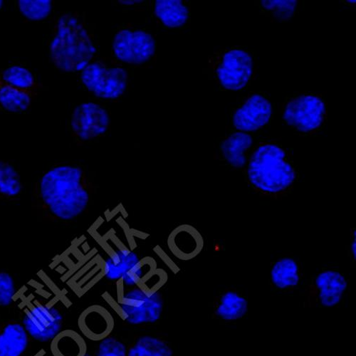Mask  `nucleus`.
Returning <instances> with one entry per match:
<instances>
[{"mask_svg": "<svg viewBox=\"0 0 356 356\" xmlns=\"http://www.w3.org/2000/svg\"><path fill=\"white\" fill-rule=\"evenodd\" d=\"M40 197L54 218L72 220L83 213L90 200V191L83 171L70 165L54 168L42 177Z\"/></svg>", "mask_w": 356, "mask_h": 356, "instance_id": "obj_1", "label": "nucleus"}, {"mask_svg": "<svg viewBox=\"0 0 356 356\" xmlns=\"http://www.w3.org/2000/svg\"><path fill=\"white\" fill-rule=\"evenodd\" d=\"M49 53L57 69L72 73L83 71L90 64L97 49L79 19L65 14L57 21Z\"/></svg>", "mask_w": 356, "mask_h": 356, "instance_id": "obj_2", "label": "nucleus"}, {"mask_svg": "<svg viewBox=\"0 0 356 356\" xmlns=\"http://www.w3.org/2000/svg\"><path fill=\"white\" fill-rule=\"evenodd\" d=\"M285 157L284 150L276 145L259 147L248 167L250 183L259 191L272 194L287 189L294 182L296 172Z\"/></svg>", "mask_w": 356, "mask_h": 356, "instance_id": "obj_3", "label": "nucleus"}, {"mask_svg": "<svg viewBox=\"0 0 356 356\" xmlns=\"http://www.w3.org/2000/svg\"><path fill=\"white\" fill-rule=\"evenodd\" d=\"M118 307L122 318L130 324L153 323L161 317L163 302L156 290L136 286L122 295Z\"/></svg>", "mask_w": 356, "mask_h": 356, "instance_id": "obj_4", "label": "nucleus"}, {"mask_svg": "<svg viewBox=\"0 0 356 356\" xmlns=\"http://www.w3.org/2000/svg\"><path fill=\"white\" fill-rule=\"evenodd\" d=\"M81 79L89 92L103 99L120 98L128 85V74L124 69L107 68L99 63L89 64L81 71Z\"/></svg>", "mask_w": 356, "mask_h": 356, "instance_id": "obj_5", "label": "nucleus"}, {"mask_svg": "<svg viewBox=\"0 0 356 356\" xmlns=\"http://www.w3.org/2000/svg\"><path fill=\"white\" fill-rule=\"evenodd\" d=\"M113 50L118 60L129 65H141L154 56L156 43L150 33L125 29L115 35Z\"/></svg>", "mask_w": 356, "mask_h": 356, "instance_id": "obj_6", "label": "nucleus"}, {"mask_svg": "<svg viewBox=\"0 0 356 356\" xmlns=\"http://www.w3.org/2000/svg\"><path fill=\"white\" fill-rule=\"evenodd\" d=\"M325 113L323 102L317 97L304 95L289 102L283 114L286 123L298 131L308 133L319 128Z\"/></svg>", "mask_w": 356, "mask_h": 356, "instance_id": "obj_7", "label": "nucleus"}, {"mask_svg": "<svg viewBox=\"0 0 356 356\" xmlns=\"http://www.w3.org/2000/svg\"><path fill=\"white\" fill-rule=\"evenodd\" d=\"M22 325L29 337L48 342L62 331L63 316L54 307L38 304L24 312Z\"/></svg>", "mask_w": 356, "mask_h": 356, "instance_id": "obj_8", "label": "nucleus"}, {"mask_svg": "<svg viewBox=\"0 0 356 356\" xmlns=\"http://www.w3.org/2000/svg\"><path fill=\"white\" fill-rule=\"evenodd\" d=\"M253 72L251 56L241 49L226 52L216 73L222 86L230 91L241 90L248 84Z\"/></svg>", "mask_w": 356, "mask_h": 356, "instance_id": "obj_9", "label": "nucleus"}, {"mask_svg": "<svg viewBox=\"0 0 356 356\" xmlns=\"http://www.w3.org/2000/svg\"><path fill=\"white\" fill-rule=\"evenodd\" d=\"M109 125L108 112L95 103L79 105L72 115V131L82 140H90L104 134Z\"/></svg>", "mask_w": 356, "mask_h": 356, "instance_id": "obj_10", "label": "nucleus"}, {"mask_svg": "<svg viewBox=\"0 0 356 356\" xmlns=\"http://www.w3.org/2000/svg\"><path fill=\"white\" fill-rule=\"evenodd\" d=\"M273 113L271 103L262 96L251 97L233 115V124L243 132L257 131L270 120Z\"/></svg>", "mask_w": 356, "mask_h": 356, "instance_id": "obj_11", "label": "nucleus"}, {"mask_svg": "<svg viewBox=\"0 0 356 356\" xmlns=\"http://www.w3.org/2000/svg\"><path fill=\"white\" fill-rule=\"evenodd\" d=\"M78 325L81 334L88 339L101 341L109 337L114 328V319L104 307L92 305L79 315Z\"/></svg>", "mask_w": 356, "mask_h": 356, "instance_id": "obj_12", "label": "nucleus"}, {"mask_svg": "<svg viewBox=\"0 0 356 356\" xmlns=\"http://www.w3.org/2000/svg\"><path fill=\"white\" fill-rule=\"evenodd\" d=\"M168 245L176 257L181 260H191L201 252L204 241L201 234L194 227L182 225L170 234Z\"/></svg>", "mask_w": 356, "mask_h": 356, "instance_id": "obj_13", "label": "nucleus"}, {"mask_svg": "<svg viewBox=\"0 0 356 356\" xmlns=\"http://www.w3.org/2000/svg\"><path fill=\"white\" fill-rule=\"evenodd\" d=\"M29 337L22 323H6L0 330V356H21L29 346Z\"/></svg>", "mask_w": 356, "mask_h": 356, "instance_id": "obj_14", "label": "nucleus"}, {"mask_svg": "<svg viewBox=\"0 0 356 356\" xmlns=\"http://www.w3.org/2000/svg\"><path fill=\"white\" fill-rule=\"evenodd\" d=\"M316 285L319 290L321 305L326 307L337 305L347 288L344 277L335 271H325L318 275Z\"/></svg>", "mask_w": 356, "mask_h": 356, "instance_id": "obj_15", "label": "nucleus"}, {"mask_svg": "<svg viewBox=\"0 0 356 356\" xmlns=\"http://www.w3.org/2000/svg\"><path fill=\"white\" fill-rule=\"evenodd\" d=\"M154 13L164 26L172 29L183 26L189 19V10L182 0H156Z\"/></svg>", "mask_w": 356, "mask_h": 356, "instance_id": "obj_16", "label": "nucleus"}, {"mask_svg": "<svg viewBox=\"0 0 356 356\" xmlns=\"http://www.w3.org/2000/svg\"><path fill=\"white\" fill-rule=\"evenodd\" d=\"M253 139L244 132L232 134L221 144V151L225 160L236 168H243L246 163L245 152L252 146Z\"/></svg>", "mask_w": 356, "mask_h": 356, "instance_id": "obj_17", "label": "nucleus"}, {"mask_svg": "<svg viewBox=\"0 0 356 356\" xmlns=\"http://www.w3.org/2000/svg\"><path fill=\"white\" fill-rule=\"evenodd\" d=\"M86 350L84 339L74 330L61 331L51 341L53 356H84Z\"/></svg>", "mask_w": 356, "mask_h": 356, "instance_id": "obj_18", "label": "nucleus"}, {"mask_svg": "<svg viewBox=\"0 0 356 356\" xmlns=\"http://www.w3.org/2000/svg\"><path fill=\"white\" fill-rule=\"evenodd\" d=\"M139 261L136 253L128 249L118 250L106 260L104 275L111 280H122Z\"/></svg>", "mask_w": 356, "mask_h": 356, "instance_id": "obj_19", "label": "nucleus"}, {"mask_svg": "<svg viewBox=\"0 0 356 356\" xmlns=\"http://www.w3.org/2000/svg\"><path fill=\"white\" fill-rule=\"evenodd\" d=\"M33 95L18 90L0 80V108L18 113L26 111L31 106Z\"/></svg>", "mask_w": 356, "mask_h": 356, "instance_id": "obj_20", "label": "nucleus"}, {"mask_svg": "<svg viewBox=\"0 0 356 356\" xmlns=\"http://www.w3.org/2000/svg\"><path fill=\"white\" fill-rule=\"evenodd\" d=\"M0 80L18 90L34 95L37 82L32 72L21 66H12L0 72Z\"/></svg>", "mask_w": 356, "mask_h": 356, "instance_id": "obj_21", "label": "nucleus"}, {"mask_svg": "<svg viewBox=\"0 0 356 356\" xmlns=\"http://www.w3.org/2000/svg\"><path fill=\"white\" fill-rule=\"evenodd\" d=\"M248 307V302L242 296L229 291L222 296L216 312L225 321H235L247 313Z\"/></svg>", "mask_w": 356, "mask_h": 356, "instance_id": "obj_22", "label": "nucleus"}, {"mask_svg": "<svg viewBox=\"0 0 356 356\" xmlns=\"http://www.w3.org/2000/svg\"><path fill=\"white\" fill-rule=\"evenodd\" d=\"M271 277L273 284L280 289L298 285L300 282L298 264L290 258L278 261L273 266Z\"/></svg>", "mask_w": 356, "mask_h": 356, "instance_id": "obj_23", "label": "nucleus"}, {"mask_svg": "<svg viewBox=\"0 0 356 356\" xmlns=\"http://www.w3.org/2000/svg\"><path fill=\"white\" fill-rule=\"evenodd\" d=\"M128 356H173V351L165 341L144 336L129 348Z\"/></svg>", "mask_w": 356, "mask_h": 356, "instance_id": "obj_24", "label": "nucleus"}, {"mask_svg": "<svg viewBox=\"0 0 356 356\" xmlns=\"http://www.w3.org/2000/svg\"><path fill=\"white\" fill-rule=\"evenodd\" d=\"M21 191L22 183L17 171L8 163L0 161V195L13 197Z\"/></svg>", "mask_w": 356, "mask_h": 356, "instance_id": "obj_25", "label": "nucleus"}, {"mask_svg": "<svg viewBox=\"0 0 356 356\" xmlns=\"http://www.w3.org/2000/svg\"><path fill=\"white\" fill-rule=\"evenodd\" d=\"M18 8L22 15L31 21L47 18L52 10L51 0H19Z\"/></svg>", "mask_w": 356, "mask_h": 356, "instance_id": "obj_26", "label": "nucleus"}, {"mask_svg": "<svg viewBox=\"0 0 356 356\" xmlns=\"http://www.w3.org/2000/svg\"><path fill=\"white\" fill-rule=\"evenodd\" d=\"M262 7L273 13V15L279 20L287 21L291 19L298 6L296 0H262Z\"/></svg>", "mask_w": 356, "mask_h": 356, "instance_id": "obj_27", "label": "nucleus"}, {"mask_svg": "<svg viewBox=\"0 0 356 356\" xmlns=\"http://www.w3.org/2000/svg\"><path fill=\"white\" fill-rule=\"evenodd\" d=\"M97 356H128V350L124 343L108 337L100 341Z\"/></svg>", "mask_w": 356, "mask_h": 356, "instance_id": "obj_28", "label": "nucleus"}, {"mask_svg": "<svg viewBox=\"0 0 356 356\" xmlns=\"http://www.w3.org/2000/svg\"><path fill=\"white\" fill-rule=\"evenodd\" d=\"M15 294V286L12 276L7 273H0V307L10 306Z\"/></svg>", "mask_w": 356, "mask_h": 356, "instance_id": "obj_29", "label": "nucleus"}, {"mask_svg": "<svg viewBox=\"0 0 356 356\" xmlns=\"http://www.w3.org/2000/svg\"><path fill=\"white\" fill-rule=\"evenodd\" d=\"M143 1H128V0H127V1H122V0H121V1L118 2L120 3V4L122 5H125V6H133L136 3H142Z\"/></svg>", "mask_w": 356, "mask_h": 356, "instance_id": "obj_30", "label": "nucleus"}, {"mask_svg": "<svg viewBox=\"0 0 356 356\" xmlns=\"http://www.w3.org/2000/svg\"><path fill=\"white\" fill-rule=\"evenodd\" d=\"M355 245H356V243H355V231H354V241L351 245V251H352V254L354 257V259H355V257H356Z\"/></svg>", "mask_w": 356, "mask_h": 356, "instance_id": "obj_31", "label": "nucleus"}, {"mask_svg": "<svg viewBox=\"0 0 356 356\" xmlns=\"http://www.w3.org/2000/svg\"><path fill=\"white\" fill-rule=\"evenodd\" d=\"M34 356H53L49 355L44 350H40Z\"/></svg>", "mask_w": 356, "mask_h": 356, "instance_id": "obj_32", "label": "nucleus"}, {"mask_svg": "<svg viewBox=\"0 0 356 356\" xmlns=\"http://www.w3.org/2000/svg\"><path fill=\"white\" fill-rule=\"evenodd\" d=\"M3 4L4 2L3 1V0H0V10L3 8Z\"/></svg>", "mask_w": 356, "mask_h": 356, "instance_id": "obj_33", "label": "nucleus"}, {"mask_svg": "<svg viewBox=\"0 0 356 356\" xmlns=\"http://www.w3.org/2000/svg\"><path fill=\"white\" fill-rule=\"evenodd\" d=\"M348 3H350L351 4H355V1H348Z\"/></svg>", "mask_w": 356, "mask_h": 356, "instance_id": "obj_34", "label": "nucleus"}, {"mask_svg": "<svg viewBox=\"0 0 356 356\" xmlns=\"http://www.w3.org/2000/svg\"><path fill=\"white\" fill-rule=\"evenodd\" d=\"M84 356H92V355L86 353Z\"/></svg>", "mask_w": 356, "mask_h": 356, "instance_id": "obj_35", "label": "nucleus"}]
</instances>
